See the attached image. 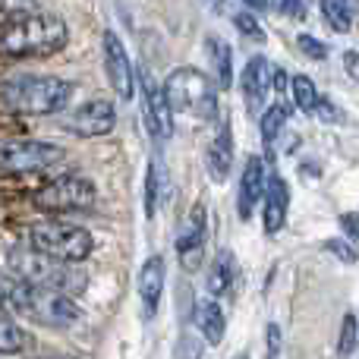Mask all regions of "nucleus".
I'll list each match as a JSON object with an SVG mask.
<instances>
[{
	"mask_svg": "<svg viewBox=\"0 0 359 359\" xmlns=\"http://www.w3.org/2000/svg\"><path fill=\"white\" fill-rule=\"evenodd\" d=\"M69 41V25L54 13H32L16 22H6L4 35H0V50L6 57H50L63 50Z\"/></svg>",
	"mask_w": 359,
	"mask_h": 359,
	"instance_id": "1",
	"label": "nucleus"
},
{
	"mask_svg": "<svg viewBox=\"0 0 359 359\" xmlns=\"http://www.w3.org/2000/svg\"><path fill=\"white\" fill-rule=\"evenodd\" d=\"M76 86L60 76H22L0 86V101L16 114L29 117H54L63 114L73 101Z\"/></svg>",
	"mask_w": 359,
	"mask_h": 359,
	"instance_id": "2",
	"label": "nucleus"
},
{
	"mask_svg": "<svg viewBox=\"0 0 359 359\" xmlns=\"http://www.w3.org/2000/svg\"><path fill=\"white\" fill-rule=\"evenodd\" d=\"M164 95H168L174 114H189V117L208 120L217 117V86L196 67H180L164 79Z\"/></svg>",
	"mask_w": 359,
	"mask_h": 359,
	"instance_id": "3",
	"label": "nucleus"
},
{
	"mask_svg": "<svg viewBox=\"0 0 359 359\" xmlns=\"http://www.w3.org/2000/svg\"><path fill=\"white\" fill-rule=\"evenodd\" d=\"M29 246L63 265H79L95 252V236L79 224L41 221L29 230Z\"/></svg>",
	"mask_w": 359,
	"mask_h": 359,
	"instance_id": "4",
	"label": "nucleus"
},
{
	"mask_svg": "<svg viewBox=\"0 0 359 359\" xmlns=\"http://www.w3.org/2000/svg\"><path fill=\"white\" fill-rule=\"evenodd\" d=\"M6 268L16 280L29 287H44V290H63V293H73V274L63 262H54L48 255H41L38 249H32L29 243L16 246L10 255H6Z\"/></svg>",
	"mask_w": 359,
	"mask_h": 359,
	"instance_id": "5",
	"label": "nucleus"
},
{
	"mask_svg": "<svg viewBox=\"0 0 359 359\" xmlns=\"http://www.w3.org/2000/svg\"><path fill=\"white\" fill-rule=\"evenodd\" d=\"M98 198V189L82 174H63L32 196V205L48 215H69V211H88Z\"/></svg>",
	"mask_w": 359,
	"mask_h": 359,
	"instance_id": "6",
	"label": "nucleus"
},
{
	"mask_svg": "<svg viewBox=\"0 0 359 359\" xmlns=\"http://www.w3.org/2000/svg\"><path fill=\"white\" fill-rule=\"evenodd\" d=\"M67 158L57 142L44 139H25V142L0 145V174H41Z\"/></svg>",
	"mask_w": 359,
	"mask_h": 359,
	"instance_id": "7",
	"label": "nucleus"
},
{
	"mask_svg": "<svg viewBox=\"0 0 359 359\" xmlns=\"http://www.w3.org/2000/svg\"><path fill=\"white\" fill-rule=\"evenodd\" d=\"M114 126H117V107H114V101H107V98H92V101L76 107L73 114L63 117V130L79 136V139L107 136V133H114Z\"/></svg>",
	"mask_w": 359,
	"mask_h": 359,
	"instance_id": "8",
	"label": "nucleus"
},
{
	"mask_svg": "<svg viewBox=\"0 0 359 359\" xmlns=\"http://www.w3.org/2000/svg\"><path fill=\"white\" fill-rule=\"evenodd\" d=\"M139 86H142V117L151 139L164 142L174 136V107H170L164 86H158L149 69H139Z\"/></svg>",
	"mask_w": 359,
	"mask_h": 359,
	"instance_id": "9",
	"label": "nucleus"
},
{
	"mask_svg": "<svg viewBox=\"0 0 359 359\" xmlns=\"http://www.w3.org/2000/svg\"><path fill=\"white\" fill-rule=\"evenodd\" d=\"M205 236H208V217H205V205H192L189 215L183 217L177 233V259L183 271H198L205 259Z\"/></svg>",
	"mask_w": 359,
	"mask_h": 359,
	"instance_id": "10",
	"label": "nucleus"
},
{
	"mask_svg": "<svg viewBox=\"0 0 359 359\" xmlns=\"http://www.w3.org/2000/svg\"><path fill=\"white\" fill-rule=\"evenodd\" d=\"M101 48H104V76L111 82V88L117 92V98L130 101L133 92H136V69L130 63V54H126L123 41H120L117 32L107 29L104 38H101Z\"/></svg>",
	"mask_w": 359,
	"mask_h": 359,
	"instance_id": "11",
	"label": "nucleus"
},
{
	"mask_svg": "<svg viewBox=\"0 0 359 359\" xmlns=\"http://www.w3.org/2000/svg\"><path fill=\"white\" fill-rule=\"evenodd\" d=\"M271 76H274V67L265 57H252V60L243 67L240 88H243V101H246L249 114H262L268 95H271Z\"/></svg>",
	"mask_w": 359,
	"mask_h": 359,
	"instance_id": "12",
	"label": "nucleus"
},
{
	"mask_svg": "<svg viewBox=\"0 0 359 359\" xmlns=\"http://www.w3.org/2000/svg\"><path fill=\"white\" fill-rule=\"evenodd\" d=\"M164 280H168V268H164L161 255H149L139 268V303H142V316L155 318L161 309L164 297Z\"/></svg>",
	"mask_w": 359,
	"mask_h": 359,
	"instance_id": "13",
	"label": "nucleus"
},
{
	"mask_svg": "<svg viewBox=\"0 0 359 359\" xmlns=\"http://www.w3.org/2000/svg\"><path fill=\"white\" fill-rule=\"evenodd\" d=\"M265 161H262L259 155L246 158V168H243L240 174V192H236V211H240L243 221H249L255 211V205L265 198Z\"/></svg>",
	"mask_w": 359,
	"mask_h": 359,
	"instance_id": "14",
	"label": "nucleus"
},
{
	"mask_svg": "<svg viewBox=\"0 0 359 359\" xmlns=\"http://www.w3.org/2000/svg\"><path fill=\"white\" fill-rule=\"evenodd\" d=\"M205 168H208V177L215 183H224L230 177V168H233V133H230L227 120H221V130L215 133L208 151H205Z\"/></svg>",
	"mask_w": 359,
	"mask_h": 359,
	"instance_id": "15",
	"label": "nucleus"
},
{
	"mask_svg": "<svg viewBox=\"0 0 359 359\" xmlns=\"http://www.w3.org/2000/svg\"><path fill=\"white\" fill-rule=\"evenodd\" d=\"M265 208H262V227L265 233H278L287 224V208H290V186L280 177H271L265 186Z\"/></svg>",
	"mask_w": 359,
	"mask_h": 359,
	"instance_id": "16",
	"label": "nucleus"
},
{
	"mask_svg": "<svg viewBox=\"0 0 359 359\" xmlns=\"http://www.w3.org/2000/svg\"><path fill=\"white\" fill-rule=\"evenodd\" d=\"M205 54H208L211 73H215V86L227 92L233 86V50H230V44L221 41L217 35H208L205 38Z\"/></svg>",
	"mask_w": 359,
	"mask_h": 359,
	"instance_id": "17",
	"label": "nucleus"
},
{
	"mask_svg": "<svg viewBox=\"0 0 359 359\" xmlns=\"http://www.w3.org/2000/svg\"><path fill=\"white\" fill-rule=\"evenodd\" d=\"M196 328L202 331L205 344L217 347L227 334V318H224V309L217 306V299H198L196 303Z\"/></svg>",
	"mask_w": 359,
	"mask_h": 359,
	"instance_id": "18",
	"label": "nucleus"
},
{
	"mask_svg": "<svg viewBox=\"0 0 359 359\" xmlns=\"http://www.w3.org/2000/svg\"><path fill=\"white\" fill-rule=\"evenodd\" d=\"M290 95H293V104H297L303 114H328V120H334L331 117V107L325 104V98L318 95L316 82H312L309 76H293L290 79Z\"/></svg>",
	"mask_w": 359,
	"mask_h": 359,
	"instance_id": "19",
	"label": "nucleus"
},
{
	"mask_svg": "<svg viewBox=\"0 0 359 359\" xmlns=\"http://www.w3.org/2000/svg\"><path fill=\"white\" fill-rule=\"evenodd\" d=\"M287 120H290V107L280 104V101L262 111V117H259V130H262V142H265V158H268V161L274 158V142H278L280 130L287 126Z\"/></svg>",
	"mask_w": 359,
	"mask_h": 359,
	"instance_id": "20",
	"label": "nucleus"
},
{
	"mask_svg": "<svg viewBox=\"0 0 359 359\" xmlns=\"http://www.w3.org/2000/svg\"><path fill=\"white\" fill-rule=\"evenodd\" d=\"M233 280H236V262H233V255L230 252H217V259H215V265H211V271H208V293H211V299H221V297H227L230 290H233Z\"/></svg>",
	"mask_w": 359,
	"mask_h": 359,
	"instance_id": "21",
	"label": "nucleus"
},
{
	"mask_svg": "<svg viewBox=\"0 0 359 359\" xmlns=\"http://www.w3.org/2000/svg\"><path fill=\"white\" fill-rule=\"evenodd\" d=\"M32 344V337L19 328V322L6 312H0V356H16L25 353Z\"/></svg>",
	"mask_w": 359,
	"mask_h": 359,
	"instance_id": "22",
	"label": "nucleus"
},
{
	"mask_svg": "<svg viewBox=\"0 0 359 359\" xmlns=\"http://www.w3.org/2000/svg\"><path fill=\"white\" fill-rule=\"evenodd\" d=\"M158 198H161V168H158V161H151L145 170V217L149 221L158 211Z\"/></svg>",
	"mask_w": 359,
	"mask_h": 359,
	"instance_id": "23",
	"label": "nucleus"
},
{
	"mask_svg": "<svg viewBox=\"0 0 359 359\" xmlns=\"http://www.w3.org/2000/svg\"><path fill=\"white\" fill-rule=\"evenodd\" d=\"M318 10H322L325 22H328L334 32H350L353 19H350V13L344 10L341 4H334V0H318Z\"/></svg>",
	"mask_w": 359,
	"mask_h": 359,
	"instance_id": "24",
	"label": "nucleus"
},
{
	"mask_svg": "<svg viewBox=\"0 0 359 359\" xmlns=\"http://www.w3.org/2000/svg\"><path fill=\"white\" fill-rule=\"evenodd\" d=\"M41 0H0V22H16L22 16L38 13Z\"/></svg>",
	"mask_w": 359,
	"mask_h": 359,
	"instance_id": "25",
	"label": "nucleus"
},
{
	"mask_svg": "<svg viewBox=\"0 0 359 359\" xmlns=\"http://www.w3.org/2000/svg\"><path fill=\"white\" fill-rule=\"evenodd\" d=\"M356 344H359V322H356V316H344V322H341V341H337V353L341 356H350L356 350Z\"/></svg>",
	"mask_w": 359,
	"mask_h": 359,
	"instance_id": "26",
	"label": "nucleus"
},
{
	"mask_svg": "<svg viewBox=\"0 0 359 359\" xmlns=\"http://www.w3.org/2000/svg\"><path fill=\"white\" fill-rule=\"evenodd\" d=\"M233 25H236V32H240V35L252 38V41H265V29H262L259 19H255L249 10L236 13V16H233Z\"/></svg>",
	"mask_w": 359,
	"mask_h": 359,
	"instance_id": "27",
	"label": "nucleus"
},
{
	"mask_svg": "<svg viewBox=\"0 0 359 359\" xmlns=\"http://www.w3.org/2000/svg\"><path fill=\"white\" fill-rule=\"evenodd\" d=\"M297 48L303 50L306 57H312V60H325V57H328V44L316 41L312 35H299V38H297Z\"/></svg>",
	"mask_w": 359,
	"mask_h": 359,
	"instance_id": "28",
	"label": "nucleus"
},
{
	"mask_svg": "<svg viewBox=\"0 0 359 359\" xmlns=\"http://www.w3.org/2000/svg\"><path fill=\"white\" fill-rule=\"evenodd\" d=\"M174 359H202V344L196 341L192 334H183L174 350Z\"/></svg>",
	"mask_w": 359,
	"mask_h": 359,
	"instance_id": "29",
	"label": "nucleus"
},
{
	"mask_svg": "<svg viewBox=\"0 0 359 359\" xmlns=\"http://www.w3.org/2000/svg\"><path fill=\"white\" fill-rule=\"evenodd\" d=\"M325 249H328V252H334L337 259L344 262V265H353V262L359 259L356 249H353V246H347V243H341V240H325Z\"/></svg>",
	"mask_w": 359,
	"mask_h": 359,
	"instance_id": "30",
	"label": "nucleus"
},
{
	"mask_svg": "<svg viewBox=\"0 0 359 359\" xmlns=\"http://www.w3.org/2000/svg\"><path fill=\"white\" fill-rule=\"evenodd\" d=\"M341 230L347 233V240H359V215H356V211L341 215Z\"/></svg>",
	"mask_w": 359,
	"mask_h": 359,
	"instance_id": "31",
	"label": "nucleus"
},
{
	"mask_svg": "<svg viewBox=\"0 0 359 359\" xmlns=\"http://www.w3.org/2000/svg\"><path fill=\"white\" fill-rule=\"evenodd\" d=\"M265 337H268V359H280V328L278 325H268Z\"/></svg>",
	"mask_w": 359,
	"mask_h": 359,
	"instance_id": "32",
	"label": "nucleus"
},
{
	"mask_svg": "<svg viewBox=\"0 0 359 359\" xmlns=\"http://www.w3.org/2000/svg\"><path fill=\"white\" fill-rule=\"evenodd\" d=\"M278 10H280V13H287L290 19H306V6H303V0H280Z\"/></svg>",
	"mask_w": 359,
	"mask_h": 359,
	"instance_id": "33",
	"label": "nucleus"
},
{
	"mask_svg": "<svg viewBox=\"0 0 359 359\" xmlns=\"http://www.w3.org/2000/svg\"><path fill=\"white\" fill-rule=\"evenodd\" d=\"M344 69H347L350 79L359 82V50H347V54H344Z\"/></svg>",
	"mask_w": 359,
	"mask_h": 359,
	"instance_id": "34",
	"label": "nucleus"
},
{
	"mask_svg": "<svg viewBox=\"0 0 359 359\" xmlns=\"http://www.w3.org/2000/svg\"><path fill=\"white\" fill-rule=\"evenodd\" d=\"M334 4H341L344 10L350 13V16H353V13H359V0H334Z\"/></svg>",
	"mask_w": 359,
	"mask_h": 359,
	"instance_id": "35",
	"label": "nucleus"
},
{
	"mask_svg": "<svg viewBox=\"0 0 359 359\" xmlns=\"http://www.w3.org/2000/svg\"><path fill=\"white\" fill-rule=\"evenodd\" d=\"M243 4H246L249 10H268V4H271V0H243Z\"/></svg>",
	"mask_w": 359,
	"mask_h": 359,
	"instance_id": "36",
	"label": "nucleus"
},
{
	"mask_svg": "<svg viewBox=\"0 0 359 359\" xmlns=\"http://www.w3.org/2000/svg\"><path fill=\"white\" fill-rule=\"evenodd\" d=\"M38 359H76V356H67V353H44V356H38Z\"/></svg>",
	"mask_w": 359,
	"mask_h": 359,
	"instance_id": "37",
	"label": "nucleus"
},
{
	"mask_svg": "<svg viewBox=\"0 0 359 359\" xmlns=\"http://www.w3.org/2000/svg\"><path fill=\"white\" fill-rule=\"evenodd\" d=\"M208 4H211V6H224V0H208Z\"/></svg>",
	"mask_w": 359,
	"mask_h": 359,
	"instance_id": "38",
	"label": "nucleus"
},
{
	"mask_svg": "<svg viewBox=\"0 0 359 359\" xmlns=\"http://www.w3.org/2000/svg\"><path fill=\"white\" fill-rule=\"evenodd\" d=\"M236 359H249V356H236Z\"/></svg>",
	"mask_w": 359,
	"mask_h": 359,
	"instance_id": "39",
	"label": "nucleus"
},
{
	"mask_svg": "<svg viewBox=\"0 0 359 359\" xmlns=\"http://www.w3.org/2000/svg\"><path fill=\"white\" fill-rule=\"evenodd\" d=\"M0 312H4V303H0Z\"/></svg>",
	"mask_w": 359,
	"mask_h": 359,
	"instance_id": "40",
	"label": "nucleus"
},
{
	"mask_svg": "<svg viewBox=\"0 0 359 359\" xmlns=\"http://www.w3.org/2000/svg\"><path fill=\"white\" fill-rule=\"evenodd\" d=\"M274 4H280V0H274Z\"/></svg>",
	"mask_w": 359,
	"mask_h": 359,
	"instance_id": "41",
	"label": "nucleus"
}]
</instances>
